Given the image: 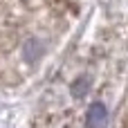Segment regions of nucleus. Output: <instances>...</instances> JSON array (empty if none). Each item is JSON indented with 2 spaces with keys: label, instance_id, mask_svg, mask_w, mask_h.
<instances>
[{
  "label": "nucleus",
  "instance_id": "nucleus-1",
  "mask_svg": "<svg viewBox=\"0 0 128 128\" xmlns=\"http://www.w3.org/2000/svg\"><path fill=\"white\" fill-rule=\"evenodd\" d=\"M106 119H108V112L104 108V104H92L90 110H88V128H104L106 126Z\"/></svg>",
  "mask_w": 128,
  "mask_h": 128
}]
</instances>
